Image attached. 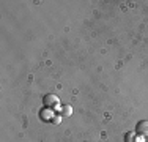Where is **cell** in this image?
<instances>
[{
    "label": "cell",
    "mask_w": 148,
    "mask_h": 142,
    "mask_svg": "<svg viewBox=\"0 0 148 142\" xmlns=\"http://www.w3.org/2000/svg\"><path fill=\"white\" fill-rule=\"evenodd\" d=\"M40 117L46 122V120H52V117H54V115H52V111H51L49 108H44L43 111L40 112Z\"/></svg>",
    "instance_id": "3957f363"
},
{
    "label": "cell",
    "mask_w": 148,
    "mask_h": 142,
    "mask_svg": "<svg viewBox=\"0 0 148 142\" xmlns=\"http://www.w3.org/2000/svg\"><path fill=\"white\" fill-rule=\"evenodd\" d=\"M60 112H62L63 117H68V115H71V114H73V108L66 104V106H63V108H62V111H60Z\"/></svg>",
    "instance_id": "5b68a950"
},
{
    "label": "cell",
    "mask_w": 148,
    "mask_h": 142,
    "mask_svg": "<svg viewBox=\"0 0 148 142\" xmlns=\"http://www.w3.org/2000/svg\"><path fill=\"white\" fill-rule=\"evenodd\" d=\"M51 122L54 123V125H60V123H62V115H54Z\"/></svg>",
    "instance_id": "8992f818"
},
{
    "label": "cell",
    "mask_w": 148,
    "mask_h": 142,
    "mask_svg": "<svg viewBox=\"0 0 148 142\" xmlns=\"http://www.w3.org/2000/svg\"><path fill=\"white\" fill-rule=\"evenodd\" d=\"M136 137H137L136 131H129V133H126V136H125V142H136Z\"/></svg>",
    "instance_id": "277c9868"
},
{
    "label": "cell",
    "mask_w": 148,
    "mask_h": 142,
    "mask_svg": "<svg viewBox=\"0 0 148 142\" xmlns=\"http://www.w3.org/2000/svg\"><path fill=\"white\" fill-rule=\"evenodd\" d=\"M43 103L46 108L52 109V108H57V106L60 104V99L55 97V95H46V97L43 98Z\"/></svg>",
    "instance_id": "7a4b0ae2"
},
{
    "label": "cell",
    "mask_w": 148,
    "mask_h": 142,
    "mask_svg": "<svg viewBox=\"0 0 148 142\" xmlns=\"http://www.w3.org/2000/svg\"><path fill=\"white\" fill-rule=\"evenodd\" d=\"M136 134L140 137H148V120H140L136 125Z\"/></svg>",
    "instance_id": "6da1fadb"
}]
</instances>
